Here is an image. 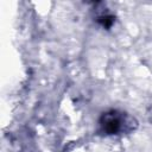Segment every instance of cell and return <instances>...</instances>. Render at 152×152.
I'll return each instance as SVG.
<instances>
[{
    "instance_id": "6da1fadb",
    "label": "cell",
    "mask_w": 152,
    "mask_h": 152,
    "mask_svg": "<svg viewBox=\"0 0 152 152\" xmlns=\"http://www.w3.org/2000/svg\"><path fill=\"white\" fill-rule=\"evenodd\" d=\"M100 126L104 134L112 135V134L129 132L135 126V121L125 113L118 110H110L103 113V115L100 119Z\"/></svg>"
}]
</instances>
